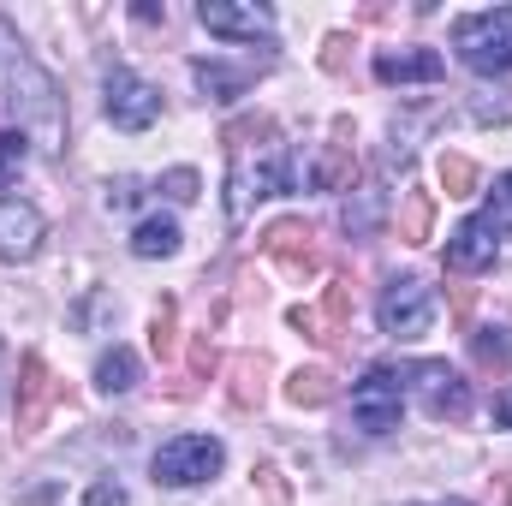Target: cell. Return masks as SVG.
<instances>
[{
  "mask_svg": "<svg viewBox=\"0 0 512 506\" xmlns=\"http://www.w3.org/2000/svg\"><path fill=\"white\" fill-rule=\"evenodd\" d=\"M0 114L12 131L36 137L42 149H66V108H60V84L24 54L18 30L0 18Z\"/></svg>",
  "mask_w": 512,
  "mask_h": 506,
  "instance_id": "1",
  "label": "cell"
},
{
  "mask_svg": "<svg viewBox=\"0 0 512 506\" xmlns=\"http://www.w3.org/2000/svg\"><path fill=\"white\" fill-rule=\"evenodd\" d=\"M221 143H227V161H233V173H227V221L245 227L256 197H280V191H292L286 143H280V131H274L268 114H245V120H233V126L221 131Z\"/></svg>",
  "mask_w": 512,
  "mask_h": 506,
  "instance_id": "2",
  "label": "cell"
},
{
  "mask_svg": "<svg viewBox=\"0 0 512 506\" xmlns=\"http://www.w3.org/2000/svg\"><path fill=\"white\" fill-rule=\"evenodd\" d=\"M453 48L471 72L483 78H501L512 72V6H495V12H465L453 24Z\"/></svg>",
  "mask_w": 512,
  "mask_h": 506,
  "instance_id": "3",
  "label": "cell"
},
{
  "mask_svg": "<svg viewBox=\"0 0 512 506\" xmlns=\"http://www.w3.org/2000/svg\"><path fill=\"white\" fill-rule=\"evenodd\" d=\"M221 465H227L221 441H209V435H173V441L155 453V483H167V489H191V483H209Z\"/></svg>",
  "mask_w": 512,
  "mask_h": 506,
  "instance_id": "4",
  "label": "cell"
},
{
  "mask_svg": "<svg viewBox=\"0 0 512 506\" xmlns=\"http://www.w3.org/2000/svg\"><path fill=\"white\" fill-rule=\"evenodd\" d=\"M376 316H382V334H393V340H423L435 328V292L423 280H393Z\"/></svg>",
  "mask_w": 512,
  "mask_h": 506,
  "instance_id": "5",
  "label": "cell"
},
{
  "mask_svg": "<svg viewBox=\"0 0 512 506\" xmlns=\"http://www.w3.org/2000/svg\"><path fill=\"white\" fill-rule=\"evenodd\" d=\"M399 411H405V376H399V370H370V376L352 387V417H358L370 435L399 429Z\"/></svg>",
  "mask_w": 512,
  "mask_h": 506,
  "instance_id": "6",
  "label": "cell"
},
{
  "mask_svg": "<svg viewBox=\"0 0 512 506\" xmlns=\"http://www.w3.org/2000/svg\"><path fill=\"white\" fill-rule=\"evenodd\" d=\"M108 120L120 131H143L161 120V90L149 84V78H137V72H126V66H114L108 72Z\"/></svg>",
  "mask_w": 512,
  "mask_h": 506,
  "instance_id": "7",
  "label": "cell"
},
{
  "mask_svg": "<svg viewBox=\"0 0 512 506\" xmlns=\"http://www.w3.org/2000/svg\"><path fill=\"white\" fill-rule=\"evenodd\" d=\"M262 251L280 262L286 280H310V274L322 268V245H316V233H310L304 221H274V227L262 233Z\"/></svg>",
  "mask_w": 512,
  "mask_h": 506,
  "instance_id": "8",
  "label": "cell"
},
{
  "mask_svg": "<svg viewBox=\"0 0 512 506\" xmlns=\"http://www.w3.org/2000/svg\"><path fill=\"white\" fill-rule=\"evenodd\" d=\"M405 381L423 393V411H429V417H447V423L471 417V387H465L459 370H447V364H417Z\"/></svg>",
  "mask_w": 512,
  "mask_h": 506,
  "instance_id": "9",
  "label": "cell"
},
{
  "mask_svg": "<svg viewBox=\"0 0 512 506\" xmlns=\"http://www.w3.org/2000/svg\"><path fill=\"white\" fill-rule=\"evenodd\" d=\"M54 399H66V387L48 376V364L36 352H24L18 358V435H36Z\"/></svg>",
  "mask_w": 512,
  "mask_h": 506,
  "instance_id": "10",
  "label": "cell"
},
{
  "mask_svg": "<svg viewBox=\"0 0 512 506\" xmlns=\"http://www.w3.org/2000/svg\"><path fill=\"white\" fill-rule=\"evenodd\" d=\"M42 251V209L24 197H0V262H30Z\"/></svg>",
  "mask_w": 512,
  "mask_h": 506,
  "instance_id": "11",
  "label": "cell"
},
{
  "mask_svg": "<svg viewBox=\"0 0 512 506\" xmlns=\"http://www.w3.org/2000/svg\"><path fill=\"white\" fill-rule=\"evenodd\" d=\"M346 322H352V280H334L322 292V304H298L292 310V328L310 334V340H340Z\"/></svg>",
  "mask_w": 512,
  "mask_h": 506,
  "instance_id": "12",
  "label": "cell"
},
{
  "mask_svg": "<svg viewBox=\"0 0 512 506\" xmlns=\"http://www.w3.org/2000/svg\"><path fill=\"white\" fill-rule=\"evenodd\" d=\"M197 18H203V30H215V36H233V42H256V36H268L274 30V12L268 6H233V0H203L197 6Z\"/></svg>",
  "mask_w": 512,
  "mask_h": 506,
  "instance_id": "13",
  "label": "cell"
},
{
  "mask_svg": "<svg viewBox=\"0 0 512 506\" xmlns=\"http://www.w3.org/2000/svg\"><path fill=\"white\" fill-rule=\"evenodd\" d=\"M495 251H501V239H495V227L477 215V221H465V227L447 239V268H453V274H483V268L495 262Z\"/></svg>",
  "mask_w": 512,
  "mask_h": 506,
  "instance_id": "14",
  "label": "cell"
},
{
  "mask_svg": "<svg viewBox=\"0 0 512 506\" xmlns=\"http://www.w3.org/2000/svg\"><path fill=\"white\" fill-rule=\"evenodd\" d=\"M447 66L435 48H382L376 54V78L382 84H435Z\"/></svg>",
  "mask_w": 512,
  "mask_h": 506,
  "instance_id": "15",
  "label": "cell"
},
{
  "mask_svg": "<svg viewBox=\"0 0 512 506\" xmlns=\"http://www.w3.org/2000/svg\"><path fill=\"white\" fill-rule=\"evenodd\" d=\"M352 179H358V149L346 143V120L334 126V143L322 149V161L310 167V185H322V191H352Z\"/></svg>",
  "mask_w": 512,
  "mask_h": 506,
  "instance_id": "16",
  "label": "cell"
},
{
  "mask_svg": "<svg viewBox=\"0 0 512 506\" xmlns=\"http://www.w3.org/2000/svg\"><path fill=\"white\" fill-rule=\"evenodd\" d=\"M471 358H477L483 376H512V328H477Z\"/></svg>",
  "mask_w": 512,
  "mask_h": 506,
  "instance_id": "17",
  "label": "cell"
},
{
  "mask_svg": "<svg viewBox=\"0 0 512 506\" xmlns=\"http://www.w3.org/2000/svg\"><path fill=\"white\" fill-rule=\"evenodd\" d=\"M191 78H197V90H203L209 102H233V96L251 84V72H233V66H221V60H197Z\"/></svg>",
  "mask_w": 512,
  "mask_h": 506,
  "instance_id": "18",
  "label": "cell"
},
{
  "mask_svg": "<svg viewBox=\"0 0 512 506\" xmlns=\"http://www.w3.org/2000/svg\"><path fill=\"white\" fill-rule=\"evenodd\" d=\"M131 251L137 256H173L179 251V221L173 215H149V221H137V233H131Z\"/></svg>",
  "mask_w": 512,
  "mask_h": 506,
  "instance_id": "19",
  "label": "cell"
},
{
  "mask_svg": "<svg viewBox=\"0 0 512 506\" xmlns=\"http://www.w3.org/2000/svg\"><path fill=\"white\" fill-rule=\"evenodd\" d=\"M334 393H340V381H334V370H328V364L292 370V381H286V399H292V405H328Z\"/></svg>",
  "mask_w": 512,
  "mask_h": 506,
  "instance_id": "20",
  "label": "cell"
},
{
  "mask_svg": "<svg viewBox=\"0 0 512 506\" xmlns=\"http://www.w3.org/2000/svg\"><path fill=\"white\" fill-rule=\"evenodd\" d=\"M429 221H435L429 191H405V203H399V239L405 245H429Z\"/></svg>",
  "mask_w": 512,
  "mask_h": 506,
  "instance_id": "21",
  "label": "cell"
},
{
  "mask_svg": "<svg viewBox=\"0 0 512 506\" xmlns=\"http://www.w3.org/2000/svg\"><path fill=\"white\" fill-rule=\"evenodd\" d=\"M149 352H155L161 364L179 352V304H173V298H161L155 316H149Z\"/></svg>",
  "mask_w": 512,
  "mask_h": 506,
  "instance_id": "22",
  "label": "cell"
},
{
  "mask_svg": "<svg viewBox=\"0 0 512 506\" xmlns=\"http://www.w3.org/2000/svg\"><path fill=\"white\" fill-rule=\"evenodd\" d=\"M215 370H221V352L209 346V334H197V340H191V364H185V381H173V393H179V399H191V393H197V381H209Z\"/></svg>",
  "mask_w": 512,
  "mask_h": 506,
  "instance_id": "23",
  "label": "cell"
},
{
  "mask_svg": "<svg viewBox=\"0 0 512 506\" xmlns=\"http://www.w3.org/2000/svg\"><path fill=\"white\" fill-rule=\"evenodd\" d=\"M376 227H382V191H376V185H364V191L346 203V233H352V239H370Z\"/></svg>",
  "mask_w": 512,
  "mask_h": 506,
  "instance_id": "24",
  "label": "cell"
},
{
  "mask_svg": "<svg viewBox=\"0 0 512 506\" xmlns=\"http://www.w3.org/2000/svg\"><path fill=\"white\" fill-rule=\"evenodd\" d=\"M96 387H102V393H131V387H137V358H131L126 346H114V352L96 364Z\"/></svg>",
  "mask_w": 512,
  "mask_h": 506,
  "instance_id": "25",
  "label": "cell"
},
{
  "mask_svg": "<svg viewBox=\"0 0 512 506\" xmlns=\"http://www.w3.org/2000/svg\"><path fill=\"white\" fill-rule=\"evenodd\" d=\"M262 376H268L262 358H233V405H239V411L262 405Z\"/></svg>",
  "mask_w": 512,
  "mask_h": 506,
  "instance_id": "26",
  "label": "cell"
},
{
  "mask_svg": "<svg viewBox=\"0 0 512 506\" xmlns=\"http://www.w3.org/2000/svg\"><path fill=\"white\" fill-rule=\"evenodd\" d=\"M24 161H30V137L12 131V126H0V191L24 173Z\"/></svg>",
  "mask_w": 512,
  "mask_h": 506,
  "instance_id": "27",
  "label": "cell"
},
{
  "mask_svg": "<svg viewBox=\"0 0 512 506\" xmlns=\"http://www.w3.org/2000/svg\"><path fill=\"white\" fill-rule=\"evenodd\" d=\"M441 185H447V197H477V161L471 155H441Z\"/></svg>",
  "mask_w": 512,
  "mask_h": 506,
  "instance_id": "28",
  "label": "cell"
},
{
  "mask_svg": "<svg viewBox=\"0 0 512 506\" xmlns=\"http://www.w3.org/2000/svg\"><path fill=\"white\" fill-rule=\"evenodd\" d=\"M489 227H495V239L501 233H512V173H501L495 179V191H489V215H483Z\"/></svg>",
  "mask_w": 512,
  "mask_h": 506,
  "instance_id": "29",
  "label": "cell"
},
{
  "mask_svg": "<svg viewBox=\"0 0 512 506\" xmlns=\"http://www.w3.org/2000/svg\"><path fill=\"white\" fill-rule=\"evenodd\" d=\"M471 114L489 126V120H512V96H501V90H477L471 96Z\"/></svg>",
  "mask_w": 512,
  "mask_h": 506,
  "instance_id": "30",
  "label": "cell"
},
{
  "mask_svg": "<svg viewBox=\"0 0 512 506\" xmlns=\"http://www.w3.org/2000/svg\"><path fill=\"white\" fill-rule=\"evenodd\" d=\"M161 191H167L173 203H191V197H197V173H191V167H173V173L161 179Z\"/></svg>",
  "mask_w": 512,
  "mask_h": 506,
  "instance_id": "31",
  "label": "cell"
},
{
  "mask_svg": "<svg viewBox=\"0 0 512 506\" xmlns=\"http://www.w3.org/2000/svg\"><path fill=\"white\" fill-rule=\"evenodd\" d=\"M256 489L268 495V506H286V483H280V465H256Z\"/></svg>",
  "mask_w": 512,
  "mask_h": 506,
  "instance_id": "32",
  "label": "cell"
},
{
  "mask_svg": "<svg viewBox=\"0 0 512 506\" xmlns=\"http://www.w3.org/2000/svg\"><path fill=\"white\" fill-rule=\"evenodd\" d=\"M84 506H126V489H120L114 477H102V483H96V489L84 495Z\"/></svg>",
  "mask_w": 512,
  "mask_h": 506,
  "instance_id": "33",
  "label": "cell"
},
{
  "mask_svg": "<svg viewBox=\"0 0 512 506\" xmlns=\"http://www.w3.org/2000/svg\"><path fill=\"white\" fill-rule=\"evenodd\" d=\"M143 191H137V179H120V185H108V209H131Z\"/></svg>",
  "mask_w": 512,
  "mask_h": 506,
  "instance_id": "34",
  "label": "cell"
},
{
  "mask_svg": "<svg viewBox=\"0 0 512 506\" xmlns=\"http://www.w3.org/2000/svg\"><path fill=\"white\" fill-rule=\"evenodd\" d=\"M495 423L512 429V387H507V393H495Z\"/></svg>",
  "mask_w": 512,
  "mask_h": 506,
  "instance_id": "35",
  "label": "cell"
},
{
  "mask_svg": "<svg viewBox=\"0 0 512 506\" xmlns=\"http://www.w3.org/2000/svg\"><path fill=\"white\" fill-rule=\"evenodd\" d=\"M6 370H12V358H6V346H0V387H6V381H12V376H6Z\"/></svg>",
  "mask_w": 512,
  "mask_h": 506,
  "instance_id": "36",
  "label": "cell"
},
{
  "mask_svg": "<svg viewBox=\"0 0 512 506\" xmlns=\"http://www.w3.org/2000/svg\"><path fill=\"white\" fill-rule=\"evenodd\" d=\"M435 506H465V501H435Z\"/></svg>",
  "mask_w": 512,
  "mask_h": 506,
  "instance_id": "37",
  "label": "cell"
}]
</instances>
